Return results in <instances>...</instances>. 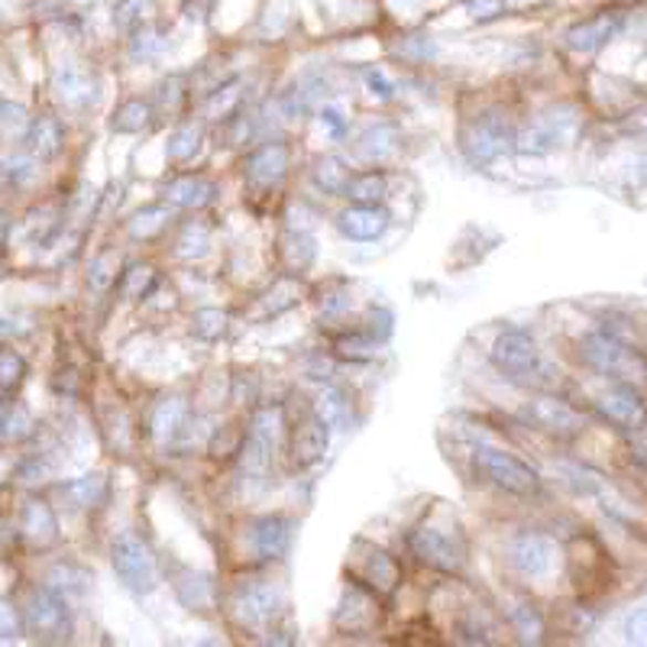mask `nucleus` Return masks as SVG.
<instances>
[{
  "instance_id": "obj_29",
  "label": "nucleus",
  "mask_w": 647,
  "mask_h": 647,
  "mask_svg": "<svg viewBox=\"0 0 647 647\" xmlns=\"http://www.w3.org/2000/svg\"><path fill=\"white\" fill-rule=\"evenodd\" d=\"M314 253H317V247H314V237L311 233H304V230H289L282 240H279V257L285 262V269L289 272H304L311 262H314Z\"/></svg>"
},
{
  "instance_id": "obj_33",
  "label": "nucleus",
  "mask_w": 647,
  "mask_h": 647,
  "mask_svg": "<svg viewBox=\"0 0 647 647\" xmlns=\"http://www.w3.org/2000/svg\"><path fill=\"white\" fill-rule=\"evenodd\" d=\"M314 415L331 428V431H344L349 425V401L341 388H324L314 401Z\"/></svg>"
},
{
  "instance_id": "obj_4",
  "label": "nucleus",
  "mask_w": 647,
  "mask_h": 647,
  "mask_svg": "<svg viewBox=\"0 0 647 647\" xmlns=\"http://www.w3.org/2000/svg\"><path fill=\"white\" fill-rule=\"evenodd\" d=\"M515 129L509 124V117L502 111H482L473 121H467L460 129V153L473 163L486 166L505 153L515 149Z\"/></svg>"
},
{
  "instance_id": "obj_13",
  "label": "nucleus",
  "mask_w": 647,
  "mask_h": 647,
  "mask_svg": "<svg viewBox=\"0 0 647 647\" xmlns=\"http://www.w3.org/2000/svg\"><path fill=\"white\" fill-rule=\"evenodd\" d=\"M596 408L608 425H615L622 431H641L647 425V401L641 398L638 386L615 383L596 398Z\"/></svg>"
},
{
  "instance_id": "obj_17",
  "label": "nucleus",
  "mask_w": 647,
  "mask_h": 647,
  "mask_svg": "<svg viewBox=\"0 0 647 647\" xmlns=\"http://www.w3.org/2000/svg\"><path fill=\"white\" fill-rule=\"evenodd\" d=\"M52 91L55 97L72 107V111H87L97 104L101 91H97V79L87 72V69H79V65H62L55 75H52Z\"/></svg>"
},
{
  "instance_id": "obj_12",
  "label": "nucleus",
  "mask_w": 647,
  "mask_h": 647,
  "mask_svg": "<svg viewBox=\"0 0 647 647\" xmlns=\"http://www.w3.org/2000/svg\"><path fill=\"white\" fill-rule=\"evenodd\" d=\"M230 608L237 615L240 625L247 628H269L279 612H282V593L269 583H250V586H240L230 599Z\"/></svg>"
},
{
  "instance_id": "obj_18",
  "label": "nucleus",
  "mask_w": 647,
  "mask_h": 647,
  "mask_svg": "<svg viewBox=\"0 0 647 647\" xmlns=\"http://www.w3.org/2000/svg\"><path fill=\"white\" fill-rule=\"evenodd\" d=\"M327 443H331V428L314 411H307L302 425L292 428V447H289L292 450V463L302 467V470L321 463L324 453H327Z\"/></svg>"
},
{
  "instance_id": "obj_61",
  "label": "nucleus",
  "mask_w": 647,
  "mask_h": 647,
  "mask_svg": "<svg viewBox=\"0 0 647 647\" xmlns=\"http://www.w3.org/2000/svg\"><path fill=\"white\" fill-rule=\"evenodd\" d=\"M13 331H17V327H13V324H10L7 317H0V341H3V337H10Z\"/></svg>"
},
{
  "instance_id": "obj_16",
  "label": "nucleus",
  "mask_w": 647,
  "mask_h": 647,
  "mask_svg": "<svg viewBox=\"0 0 647 647\" xmlns=\"http://www.w3.org/2000/svg\"><path fill=\"white\" fill-rule=\"evenodd\" d=\"M289 163H292V153H289L285 143H265V146H259L257 153L247 159L243 173H247V181L253 188L269 191V188H275L289 175Z\"/></svg>"
},
{
  "instance_id": "obj_41",
  "label": "nucleus",
  "mask_w": 647,
  "mask_h": 647,
  "mask_svg": "<svg viewBox=\"0 0 647 647\" xmlns=\"http://www.w3.org/2000/svg\"><path fill=\"white\" fill-rule=\"evenodd\" d=\"M185 107V79L181 75H173V79H166L159 91H156V111L163 114V117H175L178 111Z\"/></svg>"
},
{
  "instance_id": "obj_15",
  "label": "nucleus",
  "mask_w": 647,
  "mask_h": 647,
  "mask_svg": "<svg viewBox=\"0 0 647 647\" xmlns=\"http://www.w3.org/2000/svg\"><path fill=\"white\" fill-rule=\"evenodd\" d=\"M292 521L285 515H262L250 524V547L257 554V561L272 563L285 557V551L292 547Z\"/></svg>"
},
{
  "instance_id": "obj_3",
  "label": "nucleus",
  "mask_w": 647,
  "mask_h": 647,
  "mask_svg": "<svg viewBox=\"0 0 647 647\" xmlns=\"http://www.w3.org/2000/svg\"><path fill=\"white\" fill-rule=\"evenodd\" d=\"M583 133V114L573 104L551 107L544 114H538L528 127L515 136V149L524 156H551L570 149Z\"/></svg>"
},
{
  "instance_id": "obj_14",
  "label": "nucleus",
  "mask_w": 647,
  "mask_h": 647,
  "mask_svg": "<svg viewBox=\"0 0 647 647\" xmlns=\"http://www.w3.org/2000/svg\"><path fill=\"white\" fill-rule=\"evenodd\" d=\"M625 30V17L622 13H596L589 20H580L573 23L566 33H563V45L576 55H593L599 52L612 40H618V33Z\"/></svg>"
},
{
  "instance_id": "obj_6",
  "label": "nucleus",
  "mask_w": 647,
  "mask_h": 647,
  "mask_svg": "<svg viewBox=\"0 0 647 647\" xmlns=\"http://www.w3.org/2000/svg\"><path fill=\"white\" fill-rule=\"evenodd\" d=\"M23 628L43 645H62L72 638V615L69 603L55 589H36L23 608Z\"/></svg>"
},
{
  "instance_id": "obj_31",
  "label": "nucleus",
  "mask_w": 647,
  "mask_h": 647,
  "mask_svg": "<svg viewBox=\"0 0 647 647\" xmlns=\"http://www.w3.org/2000/svg\"><path fill=\"white\" fill-rule=\"evenodd\" d=\"M344 195L353 205H383L388 195L386 173H376V169H373V173L349 175Z\"/></svg>"
},
{
  "instance_id": "obj_44",
  "label": "nucleus",
  "mask_w": 647,
  "mask_h": 647,
  "mask_svg": "<svg viewBox=\"0 0 647 647\" xmlns=\"http://www.w3.org/2000/svg\"><path fill=\"white\" fill-rule=\"evenodd\" d=\"M146 10H149V0H117L114 3V27L124 33L139 30L146 20Z\"/></svg>"
},
{
  "instance_id": "obj_30",
  "label": "nucleus",
  "mask_w": 647,
  "mask_h": 647,
  "mask_svg": "<svg viewBox=\"0 0 647 647\" xmlns=\"http://www.w3.org/2000/svg\"><path fill=\"white\" fill-rule=\"evenodd\" d=\"M299 302H302V285H299L295 279H282V282H275V285H272V289L259 299L253 317H257V321L275 317V314H282V311H289V307H295Z\"/></svg>"
},
{
  "instance_id": "obj_1",
  "label": "nucleus",
  "mask_w": 647,
  "mask_h": 647,
  "mask_svg": "<svg viewBox=\"0 0 647 647\" xmlns=\"http://www.w3.org/2000/svg\"><path fill=\"white\" fill-rule=\"evenodd\" d=\"M580 356L589 369H596L599 376H608L615 383H625V386H645L647 383L645 353L608 327L586 334L580 344Z\"/></svg>"
},
{
  "instance_id": "obj_22",
  "label": "nucleus",
  "mask_w": 647,
  "mask_h": 647,
  "mask_svg": "<svg viewBox=\"0 0 647 647\" xmlns=\"http://www.w3.org/2000/svg\"><path fill=\"white\" fill-rule=\"evenodd\" d=\"M163 195H166V205H173V208L201 211L217 198V185L211 178H205V175H181V178H175V181L166 185Z\"/></svg>"
},
{
  "instance_id": "obj_9",
  "label": "nucleus",
  "mask_w": 647,
  "mask_h": 647,
  "mask_svg": "<svg viewBox=\"0 0 647 647\" xmlns=\"http://www.w3.org/2000/svg\"><path fill=\"white\" fill-rule=\"evenodd\" d=\"M509 563L524 580H547L557 566V544L547 534L524 531L509 544Z\"/></svg>"
},
{
  "instance_id": "obj_43",
  "label": "nucleus",
  "mask_w": 647,
  "mask_h": 647,
  "mask_svg": "<svg viewBox=\"0 0 647 647\" xmlns=\"http://www.w3.org/2000/svg\"><path fill=\"white\" fill-rule=\"evenodd\" d=\"M512 625H515V632L521 635V641H541V635H544V618L538 615L534 605L528 603L512 608Z\"/></svg>"
},
{
  "instance_id": "obj_28",
  "label": "nucleus",
  "mask_w": 647,
  "mask_h": 647,
  "mask_svg": "<svg viewBox=\"0 0 647 647\" xmlns=\"http://www.w3.org/2000/svg\"><path fill=\"white\" fill-rule=\"evenodd\" d=\"M59 492H62V499L69 502V509L82 512V509H94V505L104 502V495H107V479L101 473L79 476V479L62 482Z\"/></svg>"
},
{
  "instance_id": "obj_59",
  "label": "nucleus",
  "mask_w": 647,
  "mask_h": 647,
  "mask_svg": "<svg viewBox=\"0 0 647 647\" xmlns=\"http://www.w3.org/2000/svg\"><path fill=\"white\" fill-rule=\"evenodd\" d=\"M632 129H638V133L647 139V111H641V114H635V117H632Z\"/></svg>"
},
{
  "instance_id": "obj_38",
  "label": "nucleus",
  "mask_w": 647,
  "mask_h": 647,
  "mask_svg": "<svg viewBox=\"0 0 647 647\" xmlns=\"http://www.w3.org/2000/svg\"><path fill=\"white\" fill-rule=\"evenodd\" d=\"M175 253L181 259H201L211 253V230L205 223H188L175 243Z\"/></svg>"
},
{
  "instance_id": "obj_27",
  "label": "nucleus",
  "mask_w": 647,
  "mask_h": 647,
  "mask_svg": "<svg viewBox=\"0 0 647 647\" xmlns=\"http://www.w3.org/2000/svg\"><path fill=\"white\" fill-rule=\"evenodd\" d=\"M401 133L392 124H373L356 136V156L363 163H386L398 153Z\"/></svg>"
},
{
  "instance_id": "obj_5",
  "label": "nucleus",
  "mask_w": 647,
  "mask_h": 647,
  "mask_svg": "<svg viewBox=\"0 0 647 647\" xmlns=\"http://www.w3.org/2000/svg\"><path fill=\"white\" fill-rule=\"evenodd\" d=\"M111 563L117 580L136 596H149L159 589V561L149 544L136 534H121L111 547Z\"/></svg>"
},
{
  "instance_id": "obj_49",
  "label": "nucleus",
  "mask_w": 647,
  "mask_h": 647,
  "mask_svg": "<svg viewBox=\"0 0 647 647\" xmlns=\"http://www.w3.org/2000/svg\"><path fill=\"white\" fill-rule=\"evenodd\" d=\"M0 129L7 136H27L30 129V117L20 104H0Z\"/></svg>"
},
{
  "instance_id": "obj_54",
  "label": "nucleus",
  "mask_w": 647,
  "mask_h": 647,
  "mask_svg": "<svg viewBox=\"0 0 647 647\" xmlns=\"http://www.w3.org/2000/svg\"><path fill=\"white\" fill-rule=\"evenodd\" d=\"M392 311L386 307H376V311H369V327H366V337H373L376 344H383L392 337Z\"/></svg>"
},
{
  "instance_id": "obj_37",
  "label": "nucleus",
  "mask_w": 647,
  "mask_h": 647,
  "mask_svg": "<svg viewBox=\"0 0 647 647\" xmlns=\"http://www.w3.org/2000/svg\"><path fill=\"white\" fill-rule=\"evenodd\" d=\"M237 111H240V85L237 82L211 87V97L205 104V117L208 121H230Z\"/></svg>"
},
{
  "instance_id": "obj_51",
  "label": "nucleus",
  "mask_w": 647,
  "mask_h": 647,
  "mask_svg": "<svg viewBox=\"0 0 647 647\" xmlns=\"http://www.w3.org/2000/svg\"><path fill=\"white\" fill-rule=\"evenodd\" d=\"M467 17L473 20V23H486V20H495V17H502L509 7H505V0H467Z\"/></svg>"
},
{
  "instance_id": "obj_19",
  "label": "nucleus",
  "mask_w": 647,
  "mask_h": 647,
  "mask_svg": "<svg viewBox=\"0 0 647 647\" xmlns=\"http://www.w3.org/2000/svg\"><path fill=\"white\" fill-rule=\"evenodd\" d=\"M388 223H392V217L383 205H353L337 215V230L346 240H356V243L379 240L388 230Z\"/></svg>"
},
{
  "instance_id": "obj_32",
  "label": "nucleus",
  "mask_w": 647,
  "mask_h": 647,
  "mask_svg": "<svg viewBox=\"0 0 647 647\" xmlns=\"http://www.w3.org/2000/svg\"><path fill=\"white\" fill-rule=\"evenodd\" d=\"M201 139H205L201 121H185V124H178V127L173 129V136H169V143H166V156H169L173 163H188V159H195V153L201 149Z\"/></svg>"
},
{
  "instance_id": "obj_25",
  "label": "nucleus",
  "mask_w": 647,
  "mask_h": 647,
  "mask_svg": "<svg viewBox=\"0 0 647 647\" xmlns=\"http://www.w3.org/2000/svg\"><path fill=\"white\" fill-rule=\"evenodd\" d=\"M185 418H188V405L181 395H166L156 401L153 415H149V437L156 443H173L175 437L185 428Z\"/></svg>"
},
{
  "instance_id": "obj_2",
  "label": "nucleus",
  "mask_w": 647,
  "mask_h": 647,
  "mask_svg": "<svg viewBox=\"0 0 647 647\" xmlns=\"http://www.w3.org/2000/svg\"><path fill=\"white\" fill-rule=\"evenodd\" d=\"M495 369L518 386H551V369L538 349V341L528 331H502L489 349Z\"/></svg>"
},
{
  "instance_id": "obj_39",
  "label": "nucleus",
  "mask_w": 647,
  "mask_h": 647,
  "mask_svg": "<svg viewBox=\"0 0 647 647\" xmlns=\"http://www.w3.org/2000/svg\"><path fill=\"white\" fill-rule=\"evenodd\" d=\"M166 220H169V208H146L129 220V237L133 240H153L156 233L166 230Z\"/></svg>"
},
{
  "instance_id": "obj_35",
  "label": "nucleus",
  "mask_w": 647,
  "mask_h": 647,
  "mask_svg": "<svg viewBox=\"0 0 647 647\" xmlns=\"http://www.w3.org/2000/svg\"><path fill=\"white\" fill-rule=\"evenodd\" d=\"M346 181H349V169L337 156H321L314 163V185L327 195H344Z\"/></svg>"
},
{
  "instance_id": "obj_21",
  "label": "nucleus",
  "mask_w": 647,
  "mask_h": 647,
  "mask_svg": "<svg viewBox=\"0 0 647 647\" xmlns=\"http://www.w3.org/2000/svg\"><path fill=\"white\" fill-rule=\"evenodd\" d=\"M344 603L353 605V612L349 608H337V628H344L349 635H356V632H369L373 625H376V618H379V605H376V593L369 589V586H363V583H349L344 593Z\"/></svg>"
},
{
  "instance_id": "obj_48",
  "label": "nucleus",
  "mask_w": 647,
  "mask_h": 647,
  "mask_svg": "<svg viewBox=\"0 0 647 647\" xmlns=\"http://www.w3.org/2000/svg\"><path fill=\"white\" fill-rule=\"evenodd\" d=\"M87 282L97 289V292H107L111 285H117V253H104L91 262V275Z\"/></svg>"
},
{
  "instance_id": "obj_26",
  "label": "nucleus",
  "mask_w": 647,
  "mask_h": 647,
  "mask_svg": "<svg viewBox=\"0 0 647 647\" xmlns=\"http://www.w3.org/2000/svg\"><path fill=\"white\" fill-rule=\"evenodd\" d=\"M23 143H27V153L30 156H36L40 163H49V159H55L62 153L65 129H62V124L55 117L43 114V117H33L30 121V129H27Z\"/></svg>"
},
{
  "instance_id": "obj_60",
  "label": "nucleus",
  "mask_w": 647,
  "mask_h": 647,
  "mask_svg": "<svg viewBox=\"0 0 647 647\" xmlns=\"http://www.w3.org/2000/svg\"><path fill=\"white\" fill-rule=\"evenodd\" d=\"M538 3H544V0H505L509 10H528V7H538Z\"/></svg>"
},
{
  "instance_id": "obj_23",
  "label": "nucleus",
  "mask_w": 647,
  "mask_h": 647,
  "mask_svg": "<svg viewBox=\"0 0 647 647\" xmlns=\"http://www.w3.org/2000/svg\"><path fill=\"white\" fill-rule=\"evenodd\" d=\"M175 596L178 603L185 605L188 612H211L217 605V593H215V580L201 570H178L173 580Z\"/></svg>"
},
{
  "instance_id": "obj_24",
  "label": "nucleus",
  "mask_w": 647,
  "mask_h": 647,
  "mask_svg": "<svg viewBox=\"0 0 647 647\" xmlns=\"http://www.w3.org/2000/svg\"><path fill=\"white\" fill-rule=\"evenodd\" d=\"M20 531L33 547H49L59 541V518L43 499H30L20 515Z\"/></svg>"
},
{
  "instance_id": "obj_40",
  "label": "nucleus",
  "mask_w": 647,
  "mask_h": 647,
  "mask_svg": "<svg viewBox=\"0 0 647 647\" xmlns=\"http://www.w3.org/2000/svg\"><path fill=\"white\" fill-rule=\"evenodd\" d=\"M163 49H166V40H163V33H156L153 27H139V30H133V43H129V59H133V62L156 59Z\"/></svg>"
},
{
  "instance_id": "obj_11",
  "label": "nucleus",
  "mask_w": 647,
  "mask_h": 647,
  "mask_svg": "<svg viewBox=\"0 0 647 647\" xmlns=\"http://www.w3.org/2000/svg\"><path fill=\"white\" fill-rule=\"evenodd\" d=\"M524 418L534 428L554 434V437H563V440H573V437H580V434L586 431L583 415L573 405H566L563 398H554V395H538L534 401H528L524 405Z\"/></svg>"
},
{
  "instance_id": "obj_47",
  "label": "nucleus",
  "mask_w": 647,
  "mask_h": 647,
  "mask_svg": "<svg viewBox=\"0 0 647 647\" xmlns=\"http://www.w3.org/2000/svg\"><path fill=\"white\" fill-rule=\"evenodd\" d=\"M392 52L405 62H428L437 55V43L431 36H405L401 43L392 45Z\"/></svg>"
},
{
  "instance_id": "obj_55",
  "label": "nucleus",
  "mask_w": 647,
  "mask_h": 647,
  "mask_svg": "<svg viewBox=\"0 0 647 647\" xmlns=\"http://www.w3.org/2000/svg\"><path fill=\"white\" fill-rule=\"evenodd\" d=\"M20 628H23V618L17 615L13 603L0 599V641H10V638H17V635H20Z\"/></svg>"
},
{
  "instance_id": "obj_56",
  "label": "nucleus",
  "mask_w": 647,
  "mask_h": 647,
  "mask_svg": "<svg viewBox=\"0 0 647 647\" xmlns=\"http://www.w3.org/2000/svg\"><path fill=\"white\" fill-rule=\"evenodd\" d=\"M625 638H628L632 645H647V605L645 608H638L635 615H628V622H625Z\"/></svg>"
},
{
  "instance_id": "obj_50",
  "label": "nucleus",
  "mask_w": 647,
  "mask_h": 647,
  "mask_svg": "<svg viewBox=\"0 0 647 647\" xmlns=\"http://www.w3.org/2000/svg\"><path fill=\"white\" fill-rule=\"evenodd\" d=\"M0 434H3L7 440H23V437H30V434H33V418H30V411L17 405V408L3 418V431Z\"/></svg>"
},
{
  "instance_id": "obj_34",
  "label": "nucleus",
  "mask_w": 647,
  "mask_h": 647,
  "mask_svg": "<svg viewBox=\"0 0 647 647\" xmlns=\"http://www.w3.org/2000/svg\"><path fill=\"white\" fill-rule=\"evenodd\" d=\"M149 121H153V107L146 101H139V97H133V101H124L114 111L111 129L114 133H143V129L149 127Z\"/></svg>"
},
{
  "instance_id": "obj_45",
  "label": "nucleus",
  "mask_w": 647,
  "mask_h": 647,
  "mask_svg": "<svg viewBox=\"0 0 647 647\" xmlns=\"http://www.w3.org/2000/svg\"><path fill=\"white\" fill-rule=\"evenodd\" d=\"M0 173L7 175L13 185H30L36 175H40V159L36 156H7L3 163H0Z\"/></svg>"
},
{
  "instance_id": "obj_52",
  "label": "nucleus",
  "mask_w": 647,
  "mask_h": 647,
  "mask_svg": "<svg viewBox=\"0 0 647 647\" xmlns=\"http://www.w3.org/2000/svg\"><path fill=\"white\" fill-rule=\"evenodd\" d=\"M376 346L379 344H376L373 337H366V334H363V337L356 334V337L337 341V349H341L344 356H349V359H373V356H376Z\"/></svg>"
},
{
  "instance_id": "obj_20",
  "label": "nucleus",
  "mask_w": 647,
  "mask_h": 647,
  "mask_svg": "<svg viewBox=\"0 0 647 647\" xmlns=\"http://www.w3.org/2000/svg\"><path fill=\"white\" fill-rule=\"evenodd\" d=\"M363 551H366V557H363V566L356 573V583L369 586L376 596H392L401 583V570H398L395 557L379 551V547H369V544H363Z\"/></svg>"
},
{
  "instance_id": "obj_46",
  "label": "nucleus",
  "mask_w": 647,
  "mask_h": 647,
  "mask_svg": "<svg viewBox=\"0 0 647 647\" xmlns=\"http://www.w3.org/2000/svg\"><path fill=\"white\" fill-rule=\"evenodd\" d=\"M27 376V363L17 349H0V392H13Z\"/></svg>"
},
{
  "instance_id": "obj_53",
  "label": "nucleus",
  "mask_w": 647,
  "mask_h": 647,
  "mask_svg": "<svg viewBox=\"0 0 647 647\" xmlns=\"http://www.w3.org/2000/svg\"><path fill=\"white\" fill-rule=\"evenodd\" d=\"M363 82L369 87V94L379 97V101H392L395 97V85H392V79H388L383 69H366L363 72Z\"/></svg>"
},
{
  "instance_id": "obj_36",
  "label": "nucleus",
  "mask_w": 647,
  "mask_h": 647,
  "mask_svg": "<svg viewBox=\"0 0 647 647\" xmlns=\"http://www.w3.org/2000/svg\"><path fill=\"white\" fill-rule=\"evenodd\" d=\"M153 285H156V269L146 265V262H133L121 279V295L127 302H143L153 292Z\"/></svg>"
},
{
  "instance_id": "obj_7",
  "label": "nucleus",
  "mask_w": 647,
  "mask_h": 647,
  "mask_svg": "<svg viewBox=\"0 0 647 647\" xmlns=\"http://www.w3.org/2000/svg\"><path fill=\"white\" fill-rule=\"evenodd\" d=\"M476 467L482 470V476L492 486H499L502 492H512V495H538L541 492V476H538V470H531L521 457L509 453V450L479 447L476 450Z\"/></svg>"
},
{
  "instance_id": "obj_42",
  "label": "nucleus",
  "mask_w": 647,
  "mask_h": 647,
  "mask_svg": "<svg viewBox=\"0 0 647 647\" xmlns=\"http://www.w3.org/2000/svg\"><path fill=\"white\" fill-rule=\"evenodd\" d=\"M223 331H227V314L217 307H201L191 317V334L201 341H217V337H223Z\"/></svg>"
},
{
  "instance_id": "obj_10",
  "label": "nucleus",
  "mask_w": 647,
  "mask_h": 647,
  "mask_svg": "<svg viewBox=\"0 0 647 647\" xmlns=\"http://www.w3.org/2000/svg\"><path fill=\"white\" fill-rule=\"evenodd\" d=\"M275 437H279V415L262 408L250 421V434L240 443V463L243 473L265 476L272 467V453H275Z\"/></svg>"
},
{
  "instance_id": "obj_8",
  "label": "nucleus",
  "mask_w": 647,
  "mask_h": 647,
  "mask_svg": "<svg viewBox=\"0 0 647 647\" xmlns=\"http://www.w3.org/2000/svg\"><path fill=\"white\" fill-rule=\"evenodd\" d=\"M411 551H415L418 561L440 570V573H460L463 563H467L463 541L447 534V531H440V528H428V524L411 534Z\"/></svg>"
},
{
  "instance_id": "obj_57",
  "label": "nucleus",
  "mask_w": 647,
  "mask_h": 647,
  "mask_svg": "<svg viewBox=\"0 0 647 647\" xmlns=\"http://www.w3.org/2000/svg\"><path fill=\"white\" fill-rule=\"evenodd\" d=\"M317 117H321V127H327V133H331V136H344L346 121L337 107H321V114H317Z\"/></svg>"
},
{
  "instance_id": "obj_58",
  "label": "nucleus",
  "mask_w": 647,
  "mask_h": 647,
  "mask_svg": "<svg viewBox=\"0 0 647 647\" xmlns=\"http://www.w3.org/2000/svg\"><path fill=\"white\" fill-rule=\"evenodd\" d=\"M628 181H635V185H647V153H641V156L632 163V169H628Z\"/></svg>"
}]
</instances>
